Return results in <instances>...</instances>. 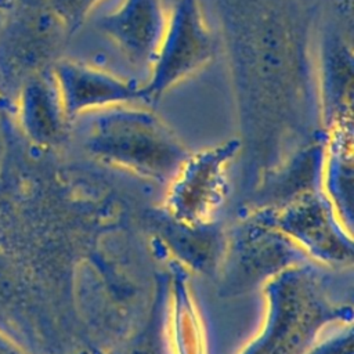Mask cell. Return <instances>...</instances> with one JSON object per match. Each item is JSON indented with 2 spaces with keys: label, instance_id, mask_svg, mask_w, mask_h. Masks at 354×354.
Segmentation results:
<instances>
[{
  "label": "cell",
  "instance_id": "6da1fadb",
  "mask_svg": "<svg viewBox=\"0 0 354 354\" xmlns=\"http://www.w3.org/2000/svg\"><path fill=\"white\" fill-rule=\"evenodd\" d=\"M242 120L282 122L318 111L315 8L307 0H216Z\"/></svg>",
  "mask_w": 354,
  "mask_h": 354
},
{
  "label": "cell",
  "instance_id": "7a4b0ae2",
  "mask_svg": "<svg viewBox=\"0 0 354 354\" xmlns=\"http://www.w3.org/2000/svg\"><path fill=\"white\" fill-rule=\"evenodd\" d=\"M66 37L46 3H17L0 28V111L12 115L21 86L59 58Z\"/></svg>",
  "mask_w": 354,
  "mask_h": 354
},
{
  "label": "cell",
  "instance_id": "3957f363",
  "mask_svg": "<svg viewBox=\"0 0 354 354\" xmlns=\"http://www.w3.org/2000/svg\"><path fill=\"white\" fill-rule=\"evenodd\" d=\"M216 47L201 1L174 0L148 77L141 83L144 102L155 104L170 88L207 66Z\"/></svg>",
  "mask_w": 354,
  "mask_h": 354
},
{
  "label": "cell",
  "instance_id": "277c9868",
  "mask_svg": "<svg viewBox=\"0 0 354 354\" xmlns=\"http://www.w3.org/2000/svg\"><path fill=\"white\" fill-rule=\"evenodd\" d=\"M51 69L68 119L116 105L144 102L140 82L104 68L59 57Z\"/></svg>",
  "mask_w": 354,
  "mask_h": 354
},
{
  "label": "cell",
  "instance_id": "5b68a950",
  "mask_svg": "<svg viewBox=\"0 0 354 354\" xmlns=\"http://www.w3.org/2000/svg\"><path fill=\"white\" fill-rule=\"evenodd\" d=\"M130 105L100 111L93 123V147L136 159L171 156L177 145L162 122L152 112Z\"/></svg>",
  "mask_w": 354,
  "mask_h": 354
},
{
  "label": "cell",
  "instance_id": "8992f818",
  "mask_svg": "<svg viewBox=\"0 0 354 354\" xmlns=\"http://www.w3.org/2000/svg\"><path fill=\"white\" fill-rule=\"evenodd\" d=\"M167 14L165 0H122L98 18L97 28L131 65L148 71L165 33Z\"/></svg>",
  "mask_w": 354,
  "mask_h": 354
},
{
  "label": "cell",
  "instance_id": "52a82bcc",
  "mask_svg": "<svg viewBox=\"0 0 354 354\" xmlns=\"http://www.w3.org/2000/svg\"><path fill=\"white\" fill-rule=\"evenodd\" d=\"M353 47L343 26L325 25L315 39L318 111L333 126L351 120Z\"/></svg>",
  "mask_w": 354,
  "mask_h": 354
},
{
  "label": "cell",
  "instance_id": "ba28073f",
  "mask_svg": "<svg viewBox=\"0 0 354 354\" xmlns=\"http://www.w3.org/2000/svg\"><path fill=\"white\" fill-rule=\"evenodd\" d=\"M12 115L36 142H48L62 131L68 118L51 66L26 79L17 94Z\"/></svg>",
  "mask_w": 354,
  "mask_h": 354
},
{
  "label": "cell",
  "instance_id": "9c48e42d",
  "mask_svg": "<svg viewBox=\"0 0 354 354\" xmlns=\"http://www.w3.org/2000/svg\"><path fill=\"white\" fill-rule=\"evenodd\" d=\"M101 1L104 0H46V4L68 36H72L83 26L91 11Z\"/></svg>",
  "mask_w": 354,
  "mask_h": 354
},
{
  "label": "cell",
  "instance_id": "30bf717a",
  "mask_svg": "<svg viewBox=\"0 0 354 354\" xmlns=\"http://www.w3.org/2000/svg\"><path fill=\"white\" fill-rule=\"evenodd\" d=\"M339 22L351 30L353 25V0H325Z\"/></svg>",
  "mask_w": 354,
  "mask_h": 354
},
{
  "label": "cell",
  "instance_id": "8fae6325",
  "mask_svg": "<svg viewBox=\"0 0 354 354\" xmlns=\"http://www.w3.org/2000/svg\"><path fill=\"white\" fill-rule=\"evenodd\" d=\"M18 0H0V28L3 26L7 15L15 8Z\"/></svg>",
  "mask_w": 354,
  "mask_h": 354
},
{
  "label": "cell",
  "instance_id": "7c38bea8",
  "mask_svg": "<svg viewBox=\"0 0 354 354\" xmlns=\"http://www.w3.org/2000/svg\"><path fill=\"white\" fill-rule=\"evenodd\" d=\"M0 354H18L17 348L1 335H0Z\"/></svg>",
  "mask_w": 354,
  "mask_h": 354
},
{
  "label": "cell",
  "instance_id": "4fadbf2b",
  "mask_svg": "<svg viewBox=\"0 0 354 354\" xmlns=\"http://www.w3.org/2000/svg\"><path fill=\"white\" fill-rule=\"evenodd\" d=\"M18 3H22V4H43V3H46V0H18Z\"/></svg>",
  "mask_w": 354,
  "mask_h": 354
},
{
  "label": "cell",
  "instance_id": "5bb4252c",
  "mask_svg": "<svg viewBox=\"0 0 354 354\" xmlns=\"http://www.w3.org/2000/svg\"><path fill=\"white\" fill-rule=\"evenodd\" d=\"M165 1H166V4H167V6H170V4H171L174 0H165Z\"/></svg>",
  "mask_w": 354,
  "mask_h": 354
}]
</instances>
